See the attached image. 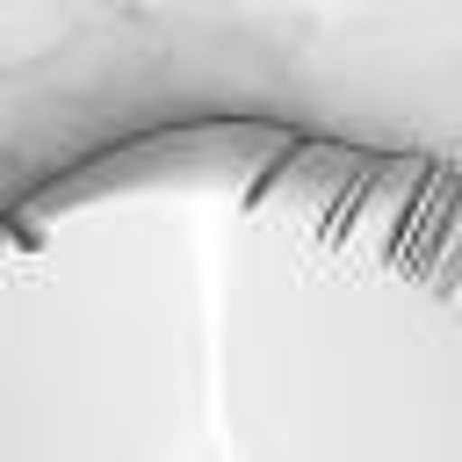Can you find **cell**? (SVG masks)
Wrapping results in <instances>:
<instances>
[{"label": "cell", "instance_id": "6da1fadb", "mask_svg": "<svg viewBox=\"0 0 462 462\" xmlns=\"http://www.w3.org/2000/svg\"><path fill=\"white\" fill-rule=\"evenodd\" d=\"M0 462H462V166L267 108L0 195Z\"/></svg>", "mask_w": 462, "mask_h": 462}]
</instances>
